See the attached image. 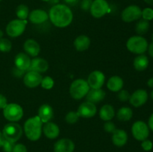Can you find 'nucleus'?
<instances>
[{"label":"nucleus","mask_w":153,"mask_h":152,"mask_svg":"<svg viewBox=\"0 0 153 152\" xmlns=\"http://www.w3.org/2000/svg\"><path fill=\"white\" fill-rule=\"evenodd\" d=\"M147 92L144 89H137L130 95L129 102L133 107H140L143 106L147 101Z\"/></svg>","instance_id":"obj_14"},{"label":"nucleus","mask_w":153,"mask_h":152,"mask_svg":"<svg viewBox=\"0 0 153 152\" xmlns=\"http://www.w3.org/2000/svg\"><path fill=\"white\" fill-rule=\"evenodd\" d=\"M49 18L55 26L65 28L71 24L73 13L71 9L64 4H54L49 12Z\"/></svg>","instance_id":"obj_1"},{"label":"nucleus","mask_w":153,"mask_h":152,"mask_svg":"<svg viewBox=\"0 0 153 152\" xmlns=\"http://www.w3.org/2000/svg\"><path fill=\"white\" fill-rule=\"evenodd\" d=\"M92 0H82V4H81V7L84 10H90V8L91 7V4H92Z\"/></svg>","instance_id":"obj_40"},{"label":"nucleus","mask_w":153,"mask_h":152,"mask_svg":"<svg viewBox=\"0 0 153 152\" xmlns=\"http://www.w3.org/2000/svg\"><path fill=\"white\" fill-rule=\"evenodd\" d=\"M67 4H70V5H74L76 3H77L78 0H64Z\"/></svg>","instance_id":"obj_45"},{"label":"nucleus","mask_w":153,"mask_h":152,"mask_svg":"<svg viewBox=\"0 0 153 152\" xmlns=\"http://www.w3.org/2000/svg\"><path fill=\"white\" fill-rule=\"evenodd\" d=\"M116 126L111 121H108L104 124V130L108 133H112L113 134L114 131L116 130Z\"/></svg>","instance_id":"obj_37"},{"label":"nucleus","mask_w":153,"mask_h":152,"mask_svg":"<svg viewBox=\"0 0 153 152\" xmlns=\"http://www.w3.org/2000/svg\"><path fill=\"white\" fill-rule=\"evenodd\" d=\"M150 95H151V98H152V99L153 100V90L152 91V92H151V94H150Z\"/></svg>","instance_id":"obj_51"},{"label":"nucleus","mask_w":153,"mask_h":152,"mask_svg":"<svg viewBox=\"0 0 153 152\" xmlns=\"http://www.w3.org/2000/svg\"><path fill=\"white\" fill-rule=\"evenodd\" d=\"M152 40H153V34H152Z\"/></svg>","instance_id":"obj_53"},{"label":"nucleus","mask_w":153,"mask_h":152,"mask_svg":"<svg viewBox=\"0 0 153 152\" xmlns=\"http://www.w3.org/2000/svg\"><path fill=\"white\" fill-rule=\"evenodd\" d=\"M3 37V31L1 30H0V39L2 38Z\"/></svg>","instance_id":"obj_50"},{"label":"nucleus","mask_w":153,"mask_h":152,"mask_svg":"<svg viewBox=\"0 0 153 152\" xmlns=\"http://www.w3.org/2000/svg\"><path fill=\"white\" fill-rule=\"evenodd\" d=\"M126 47L132 53L143 55L148 49L147 40L142 36H133L127 40Z\"/></svg>","instance_id":"obj_4"},{"label":"nucleus","mask_w":153,"mask_h":152,"mask_svg":"<svg viewBox=\"0 0 153 152\" xmlns=\"http://www.w3.org/2000/svg\"><path fill=\"white\" fill-rule=\"evenodd\" d=\"M73 45H74L75 49L77 51L84 52L89 48L91 45V40L88 36L82 34L75 39Z\"/></svg>","instance_id":"obj_24"},{"label":"nucleus","mask_w":153,"mask_h":152,"mask_svg":"<svg viewBox=\"0 0 153 152\" xmlns=\"http://www.w3.org/2000/svg\"><path fill=\"white\" fill-rule=\"evenodd\" d=\"M53 109L50 105L47 104H42L38 109V116L42 123L49 122L53 117Z\"/></svg>","instance_id":"obj_21"},{"label":"nucleus","mask_w":153,"mask_h":152,"mask_svg":"<svg viewBox=\"0 0 153 152\" xmlns=\"http://www.w3.org/2000/svg\"><path fill=\"white\" fill-rule=\"evenodd\" d=\"M31 60L27 54L20 52L15 57L14 63L16 68L24 72H27L28 71L31 66Z\"/></svg>","instance_id":"obj_16"},{"label":"nucleus","mask_w":153,"mask_h":152,"mask_svg":"<svg viewBox=\"0 0 153 152\" xmlns=\"http://www.w3.org/2000/svg\"><path fill=\"white\" fill-rule=\"evenodd\" d=\"M16 14L19 19L25 20L29 15V9L25 4H19L16 10Z\"/></svg>","instance_id":"obj_30"},{"label":"nucleus","mask_w":153,"mask_h":152,"mask_svg":"<svg viewBox=\"0 0 153 152\" xmlns=\"http://www.w3.org/2000/svg\"><path fill=\"white\" fill-rule=\"evenodd\" d=\"M49 69V63L43 58H34L31 61V66L28 71H34L38 73L46 72Z\"/></svg>","instance_id":"obj_18"},{"label":"nucleus","mask_w":153,"mask_h":152,"mask_svg":"<svg viewBox=\"0 0 153 152\" xmlns=\"http://www.w3.org/2000/svg\"><path fill=\"white\" fill-rule=\"evenodd\" d=\"M148 52H149V55H150L152 58H153V40H152V43H151L149 46H148Z\"/></svg>","instance_id":"obj_44"},{"label":"nucleus","mask_w":153,"mask_h":152,"mask_svg":"<svg viewBox=\"0 0 153 152\" xmlns=\"http://www.w3.org/2000/svg\"><path fill=\"white\" fill-rule=\"evenodd\" d=\"M115 116V111L114 107L111 104H105L100 108V117L103 121H111Z\"/></svg>","instance_id":"obj_26"},{"label":"nucleus","mask_w":153,"mask_h":152,"mask_svg":"<svg viewBox=\"0 0 153 152\" xmlns=\"http://www.w3.org/2000/svg\"><path fill=\"white\" fill-rule=\"evenodd\" d=\"M75 144L71 139L67 138L61 139L55 142L54 145L55 152H73Z\"/></svg>","instance_id":"obj_15"},{"label":"nucleus","mask_w":153,"mask_h":152,"mask_svg":"<svg viewBox=\"0 0 153 152\" xmlns=\"http://www.w3.org/2000/svg\"><path fill=\"white\" fill-rule=\"evenodd\" d=\"M97 112V108L95 104L89 101H85L80 104L77 110L78 114L80 117L85 119H90L96 115Z\"/></svg>","instance_id":"obj_13"},{"label":"nucleus","mask_w":153,"mask_h":152,"mask_svg":"<svg viewBox=\"0 0 153 152\" xmlns=\"http://www.w3.org/2000/svg\"><path fill=\"white\" fill-rule=\"evenodd\" d=\"M105 80V75L99 70H95L89 75L87 81L91 89H101L104 85Z\"/></svg>","instance_id":"obj_11"},{"label":"nucleus","mask_w":153,"mask_h":152,"mask_svg":"<svg viewBox=\"0 0 153 152\" xmlns=\"http://www.w3.org/2000/svg\"><path fill=\"white\" fill-rule=\"evenodd\" d=\"M141 147L144 151H149L152 150L153 147V144L150 140L145 139L143 140V141H142Z\"/></svg>","instance_id":"obj_38"},{"label":"nucleus","mask_w":153,"mask_h":152,"mask_svg":"<svg viewBox=\"0 0 153 152\" xmlns=\"http://www.w3.org/2000/svg\"><path fill=\"white\" fill-rule=\"evenodd\" d=\"M15 144L14 142H12L8 141V140H4V142H3L2 145V148L3 151L4 152H12L13 151V147H14Z\"/></svg>","instance_id":"obj_36"},{"label":"nucleus","mask_w":153,"mask_h":152,"mask_svg":"<svg viewBox=\"0 0 153 152\" xmlns=\"http://www.w3.org/2000/svg\"><path fill=\"white\" fill-rule=\"evenodd\" d=\"M117 98L120 101L126 102V101H127L128 100H129L130 94L127 90H125V89H121V90H120L119 92H118Z\"/></svg>","instance_id":"obj_35"},{"label":"nucleus","mask_w":153,"mask_h":152,"mask_svg":"<svg viewBox=\"0 0 153 152\" xmlns=\"http://www.w3.org/2000/svg\"><path fill=\"white\" fill-rule=\"evenodd\" d=\"M27 21L22 19H13L6 26V33L10 37H17L25 31Z\"/></svg>","instance_id":"obj_7"},{"label":"nucleus","mask_w":153,"mask_h":152,"mask_svg":"<svg viewBox=\"0 0 153 152\" xmlns=\"http://www.w3.org/2000/svg\"><path fill=\"white\" fill-rule=\"evenodd\" d=\"M148 125H149V128L153 131V113L150 116L149 119V122H148Z\"/></svg>","instance_id":"obj_43"},{"label":"nucleus","mask_w":153,"mask_h":152,"mask_svg":"<svg viewBox=\"0 0 153 152\" xmlns=\"http://www.w3.org/2000/svg\"><path fill=\"white\" fill-rule=\"evenodd\" d=\"M42 131L47 138L50 139H56L60 134V128L54 122H46L42 128Z\"/></svg>","instance_id":"obj_19"},{"label":"nucleus","mask_w":153,"mask_h":152,"mask_svg":"<svg viewBox=\"0 0 153 152\" xmlns=\"http://www.w3.org/2000/svg\"><path fill=\"white\" fill-rule=\"evenodd\" d=\"M128 141L127 133L123 129H116L112 135V142L117 147H123Z\"/></svg>","instance_id":"obj_23"},{"label":"nucleus","mask_w":153,"mask_h":152,"mask_svg":"<svg viewBox=\"0 0 153 152\" xmlns=\"http://www.w3.org/2000/svg\"><path fill=\"white\" fill-rule=\"evenodd\" d=\"M108 10L109 4L106 0H94L90 8L91 15L97 19L104 16Z\"/></svg>","instance_id":"obj_10"},{"label":"nucleus","mask_w":153,"mask_h":152,"mask_svg":"<svg viewBox=\"0 0 153 152\" xmlns=\"http://www.w3.org/2000/svg\"><path fill=\"white\" fill-rule=\"evenodd\" d=\"M145 2L147 3L148 4H150V5H153V0H144Z\"/></svg>","instance_id":"obj_48"},{"label":"nucleus","mask_w":153,"mask_h":152,"mask_svg":"<svg viewBox=\"0 0 153 152\" xmlns=\"http://www.w3.org/2000/svg\"><path fill=\"white\" fill-rule=\"evenodd\" d=\"M105 97V92L102 89H90L88 94L86 95L87 101L93 103H100Z\"/></svg>","instance_id":"obj_22"},{"label":"nucleus","mask_w":153,"mask_h":152,"mask_svg":"<svg viewBox=\"0 0 153 152\" xmlns=\"http://www.w3.org/2000/svg\"><path fill=\"white\" fill-rule=\"evenodd\" d=\"M147 85L149 87L153 88V77H151L150 79H149V80L147 81Z\"/></svg>","instance_id":"obj_47"},{"label":"nucleus","mask_w":153,"mask_h":152,"mask_svg":"<svg viewBox=\"0 0 153 152\" xmlns=\"http://www.w3.org/2000/svg\"><path fill=\"white\" fill-rule=\"evenodd\" d=\"M12 152H27V148L23 144L19 143L15 145Z\"/></svg>","instance_id":"obj_39"},{"label":"nucleus","mask_w":153,"mask_h":152,"mask_svg":"<svg viewBox=\"0 0 153 152\" xmlns=\"http://www.w3.org/2000/svg\"><path fill=\"white\" fill-rule=\"evenodd\" d=\"M133 137L138 141H143L149 137V129L148 125L142 121H137L131 127Z\"/></svg>","instance_id":"obj_8"},{"label":"nucleus","mask_w":153,"mask_h":152,"mask_svg":"<svg viewBox=\"0 0 153 152\" xmlns=\"http://www.w3.org/2000/svg\"><path fill=\"white\" fill-rule=\"evenodd\" d=\"M2 135L4 139L15 143L22 137V129L19 124L16 122H10L4 125Z\"/></svg>","instance_id":"obj_5"},{"label":"nucleus","mask_w":153,"mask_h":152,"mask_svg":"<svg viewBox=\"0 0 153 152\" xmlns=\"http://www.w3.org/2000/svg\"><path fill=\"white\" fill-rule=\"evenodd\" d=\"M1 1V0H0V1Z\"/></svg>","instance_id":"obj_54"},{"label":"nucleus","mask_w":153,"mask_h":152,"mask_svg":"<svg viewBox=\"0 0 153 152\" xmlns=\"http://www.w3.org/2000/svg\"><path fill=\"white\" fill-rule=\"evenodd\" d=\"M4 138L2 135V133L0 132V147H1L3 145V142H4Z\"/></svg>","instance_id":"obj_46"},{"label":"nucleus","mask_w":153,"mask_h":152,"mask_svg":"<svg viewBox=\"0 0 153 152\" xmlns=\"http://www.w3.org/2000/svg\"><path fill=\"white\" fill-rule=\"evenodd\" d=\"M23 48L27 55L31 57H37L40 52V46L39 43L34 39H28L24 43Z\"/></svg>","instance_id":"obj_20"},{"label":"nucleus","mask_w":153,"mask_h":152,"mask_svg":"<svg viewBox=\"0 0 153 152\" xmlns=\"http://www.w3.org/2000/svg\"><path fill=\"white\" fill-rule=\"evenodd\" d=\"M42 122L37 116L31 117L24 124V132L27 138L31 141H37L42 134Z\"/></svg>","instance_id":"obj_2"},{"label":"nucleus","mask_w":153,"mask_h":152,"mask_svg":"<svg viewBox=\"0 0 153 152\" xmlns=\"http://www.w3.org/2000/svg\"><path fill=\"white\" fill-rule=\"evenodd\" d=\"M25 72L22 71V70L16 68L15 67L14 69H13V74L15 77H21L22 75H25Z\"/></svg>","instance_id":"obj_41"},{"label":"nucleus","mask_w":153,"mask_h":152,"mask_svg":"<svg viewBox=\"0 0 153 152\" xmlns=\"http://www.w3.org/2000/svg\"><path fill=\"white\" fill-rule=\"evenodd\" d=\"M58 1H59V0H50V1H49V2L53 3V4H58Z\"/></svg>","instance_id":"obj_49"},{"label":"nucleus","mask_w":153,"mask_h":152,"mask_svg":"<svg viewBox=\"0 0 153 152\" xmlns=\"http://www.w3.org/2000/svg\"><path fill=\"white\" fill-rule=\"evenodd\" d=\"M43 77L40 73L34 71H28L23 77L24 84L28 88H35L40 85Z\"/></svg>","instance_id":"obj_12"},{"label":"nucleus","mask_w":153,"mask_h":152,"mask_svg":"<svg viewBox=\"0 0 153 152\" xmlns=\"http://www.w3.org/2000/svg\"><path fill=\"white\" fill-rule=\"evenodd\" d=\"M42 1H50V0H42Z\"/></svg>","instance_id":"obj_52"},{"label":"nucleus","mask_w":153,"mask_h":152,"mask_svg":"<svg viewBox=\"0 0 153 152\" xmlns=\"http://www.w3.org/2000/svg\"><path fill=\"white\" fill-rule=\"evenodd\" d=\"M133 112L130 107H123L118 110L117 113V118L121 122H127L132 118Z\"/></svg>","instance_id":"obj_28"},{"label":"nucleus","mask_w":153,"mask_h":152,"mask_svg":"<svg viewBox=\"0 0 153 152\" xmlns=\"http://www.w3.org/2000/svg\"><path fill=\"white\" fill-rule=\"evenodd\" d=\"M7 98L2 94H0V109H4L7 106Z\"/></svg>","instance_id":"obj_42"},{"label":"nucleus","mask_w":153,"mask_h":152,"mask_svg":"<svg viewBox=\"0 0 153 152\" xmlns=\"http://www.w3.org/2000/svg\"><path fill=\"white\" fill-rule=\"evenodd\" d=\"M149 28V21L145 19H140L138 22H137L135 26V31L139 35H143L146 34Z\"/></svg>","instance_id":"obj_29"},{"label":"nucleus","mask_w":153,"mask_h":152,"mask_svg":"<svg viewBox=\"0 0 153 152\" xmlns=\"http://www.w3.org/2000/svg\"><path fill=\"white\" fill-rule=\"evenodd\" d=\"M141 16L145 20H152L153 19V9L150 7H146L142 10Z\"/></svg>","instance_id":"obj_34"},{"label":"nucleus","mask_w":153,"mask_h":152,"mask_svg":"<svg viewBox=\"0 0 153 152\" xmlns=\"http://www.w3.org/2000/svg\"><path fill=\"white\" fill-rule=\"evenodd\" d=\"M142 10L137 5H129L126 7L121 13V18L125 22H131L141 17Z\"/></svg>","instance_id":"obj_9"},{"label":"nucleus","mask_w":153,"mask_h":152,"mask_svg":"<svg viewBox=\"0 0 153 152\" xmlns=\"http://www.w3.org/2000/svg\"><path fill=\"white\" fill-rule=\"evenodd\" d=\"M12 43L8 39L1 38L0 39V52H9L11 50Z\"/></svg>","instance_id":"obj_32"},{"label":"nucleus","mask_w":153,"mask_h":152,"mask_svg":"<svg viewBox=\"0 0 153 152\" xmlns=\"http://www.w3.org/2000/svg\"><path fill=\"white\" fill-rule=\"evenodd\" d=\"M29 21L33 24H41L46 22L49 19V14L42 9H35L30 12L28 15Z\"/></svg>","instance_id":"obj_17"},{"label":"nucleus","mask_w":153,"mask_h":152,"mask_svg":"<svg viewBox=\"0 0 153 152\" xmlns=\"http://www.w3.org/2000/svg\"><path fill=\"white\" fill-rule=\"evenodd\" d=\"M79 118H80V116L78 114L77 112L70 111L66 115L65 121L70 125H73L79 121Z\"/></svg>","instance_id":"obj_31"},{"label":"nucleus","mask_w":153,"mask_h":152,"mask_svg":"<svg viewBox=\"0 0 153 152\" xmlns=\"http://www.w3.org/2000/svg\"><path fill=\"white\" fill-rule=\"evenodd\" d=\"M3 115L10 122H16L23 116V110L19 104L10 103L3 109Z\"/></svg>","instance_id":"obj_6"},{"label":"nucleus","mask_w":153,"mask_h":152,"mask_svg":"<svg viewBox=\"0 0 153 152\" xmlns=\"http://www.w3.org/2000/svg\"><path fill=\"white\" fill-rule=\"evenodd\" d=\"M134 69L137 71L142 72L146 69L149 65V59L146 55H139L138 56L136 57L133 62Z\"/></svg>","instance_id":"obj_27"},{"label":"nucleus","mask_w":153,"mask_h":152,"mask_svg":"<svg viewBox=\"0 0 153 152\" xmlns=\"http://www.w3.org/2000/svg\"><path fill=\"white\" fill-rule=\"evenodd\" d=\"M123 80L120 76L114 75L111 77L107 82V87L112 92H119L123 87Z\"/></svg>","instance_id":"obj_25"},{"label":"nucleus","mask_w":153,"mask_h":152,"mask_svg":"<svg viewBox=\"0 0 153 152\" xmlns=\"http://www.w3.org/2000/svg\"><path fill=\"white\" fill-rule=\"evenodd\" d=\"M90 89L87 80L81 78L76 79L70 85V94L74 99L80 100L86 96Z\"/></svg>","instance_id":"obj_3"},{"label":"nucleus","mask_w":153,"mask_h":152,"mask_svg":"<svg viewBox=\"0 0 153 152\" xmlns=\"http://www.w3.org/2000/svg\"><path fill=\"white\" fill-rule=\"evenodd\" d=\"M40 85L43 89H51L54 86V80L49 76H46L43 77Z\"/></svg>","instance_id":"obj_33"}]
</instances>
